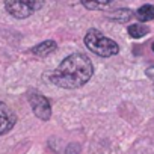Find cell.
<instances>
[{"mask_svg":"<svg viewBox=\"0 0 154 154\" xmlns=\"http://www.w3.org/2000/svg\"><path fill=\"white\" fill-rule=\"evenodd\" d=\"M94 72L91 59L83 53H72L66 56L53 71L50 80L60 88L75 89L83 86Z\"/></svg>","mask_w":154,"mask_h":154,"instance_id":"obj_1","label":"cell"},{"mask_svg":"<svg viewBox=\"0 0 154 154\" xmlns=\"http://www.w3.org/2000/svg\"><path fill=\"white\" fill-rule=\"evenodd\" d=\"M85 44L92 53H95L101 57H110V56H115L119 53V45L113 39L104 36L97 29H89L86 32Z\"/></svg>","mask_w":154,"mask_h":154,"instance_id":"obj_2","label":"cell"},{"mask_svg":"<svg viewBox=\"0 0 154 154\" xmlns=\"http://www.w3.org/2000/svg\"><path fill=\"white\" fill-rule=\"evenodd\" d=\"M44 2L45 0H5V8L12 17L23 20L39 11Z\"/></svg>","mask_w":154,"mask_h":154,"instance_id":"obj_3","label":"cell"},{"mask_svg":"<svg viewBox=\"0 0 154 154\" xmlns=\"http://www.w3.org/2000/svg\"><path fill=\"white\" fill-rule=\"evenodd\" d=\"M27 100H29V104L33 110V113L42 119V121H48L51 118V106H50V101L42 95L39 94L38 91H32L27 94Z\"/></svg>","mask_w":154,"mask_h":154,"instance_id":"obj_4","label":"cell"},{"mask_svg":"<svg viewBox=\"0 0 154 154\" xmlns=\"http://www.w3.org/2000/svg\"><path fill=\"white\" fill-rule=\"evenodd\" d=\"M17 122L14 110L3 101H0V134L8 133Z\"/></svg>","mask_w":154,"mask_h":154,"instance_id":"obj_5","label":"cell"},{"mask_svg":"<svg viewBox=\"0 0 154 154\" xmlns=\"http://www.w3.org/2000/svg\"><path fill=\"white\" fill-rule=\"evenodd\" d=\"M56 48H57V44H56L54 41L48 39V41H44V42H41V44L35 45V47H33L30 51H32L35 56L44 57V56H48V54H51V53H53Z\"/></svg>","mask_w":154,"mask_h":154,"instance_id":"obj_6","label":"cell"},{"mask_svg":"<svg viewBox=\"0 0 154 154\" xmlns=\"http://www.w3.org/2000/svg\"><path fill=\"white\" fill-rule=\"evenodd\" d=\"M113 0H80V3L89 11H103L110 6Z\"/></svg>","mask_w":154,"mask_h":154,"instance_id":"obj_7","label":"cell"},{"mask_svg":"<svg viewBox=\"0 0 154 154\" xmlns=\"http://www.w3.org/2000/svg\"><path fill=\"white\" fill-rule=\"evenodd\" d=\"M136 17L142 23H146V21L154 20V6L152 5H143V6H140L136 11Z\"/></svg>","mask_w":154,"mask_h":154,"instance_id":"obj_8","label":"cell"},{"mask_svg":"<svg viewBox=\"0 0 154 154\" xmlns=\"http://www.w3.org/2000/svg\"><path fill=\"white\" fill-rule=\"evenodd\" d=\"M127 32H128V35H130L131 38L139 39V38L145 36V35L149 32V27L145 26V24H130L128 29H127Z\"/></svg>","mask_w":154,"mask_h":154,"instance_id":"obj_9","label":"cell"},{"mask_svg":"<svg viewBox=\"0 0 154 154\" xmlns=\"http://www.w3.org/2000/svg\"><path fill=\"white\" fill-rule=\"evenodd\" d=\"M131 11L130 9H118V11H113V12H110L107 17L110 18V20H113V21H119V23H125V21H128L130 18H131Z\"/></svg>","mask_w":154,"mask_h":154,"instance_id":"obj_10","label":"cell"},{"mask_svg":"<svg viewBox=\"0 0 154 154\" xmlns=\"http://www.w3.org/2000/svg\"><path fill=\"white\" fill-rule=\"evenodd\" d=\"M79 151H80V145L79 143H69L66 146L65 154H79Z\"/></svg>","mask_w":154,"mask_h":154,"instance_id":"obj_11","label":"cell"},{"mask_svg":"<svg viewBox=\"0 0 154 154\" xmlns=\"http://www.w3.org/2000/svg\"><path fill=\"white\" fill-rule=\"evenodd\" d=\"M145 74H146V77H148V79H151V80L154 82V66H149V68H146V69H145Z\"/></svg>","mask_w":154,"mask_h":154,"instance_id":"obj_12","label":"cell"},{"mask_svg":"<svg viewBox=\"0 0 154 154\" xmlns=\"http://www.w3.org/2000/svg\"><path fill=\"white\" fill-rule=\"evenodd\" d=\"M151 48H152V51H154V42H152V45H151Z\"/></svg>","mask_w":154,"mask_h":154,"instance_id":"obj_13","label":"cell"}]
</instances>
